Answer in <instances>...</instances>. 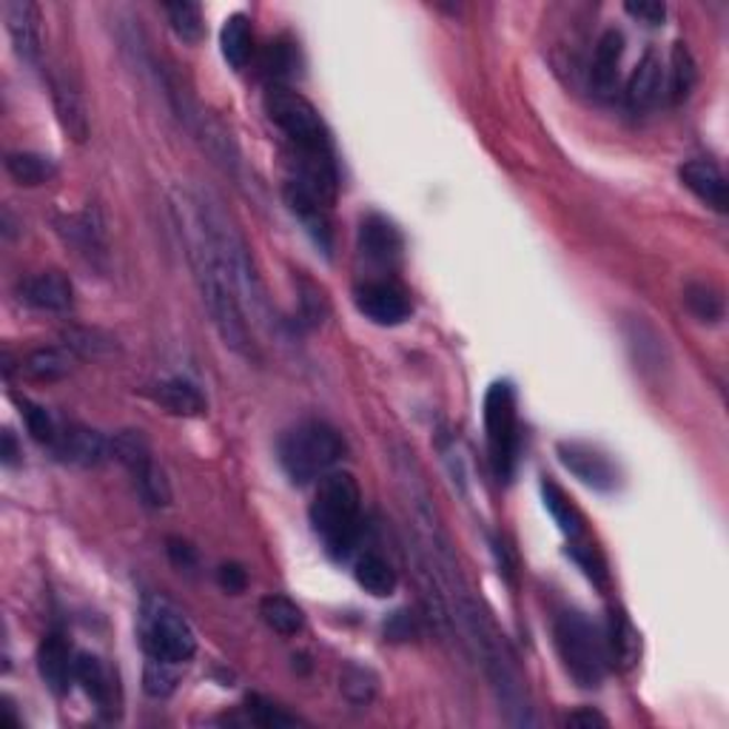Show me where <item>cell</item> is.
<instances>
[{
  "label": "cell",
  "instance_id": "cell-1",
  "mask_svg": "<svg viewBox=\"0 0 729 729\" xmlns=\"http://www.w3.org/2000/svg\"><path fill=\"white\" fill-rule=\"evenodd\" d=\"M171 212H174V219H178L180 237L185 243V257L191 262L194 282L200 288V300H203L205 311L212 317L214 331L219 334L225 349H232L243 360L257 362L259 351L251 334V322H248L246 311L239 305L237 291H234L232 280H228V271H225L223 259H219L212 234L205 232L203 219H200L194 194L191 191H174Z\"/></svg>",
  "mask_w": 729,
  "mask_h": 729
},
{
  "label": "cell",
  "instance_id": "cell-2",
  "mask_svg": "<svg viewBox=\"0 0 729 729\" xmlns=\"http://www.w3.org/2000/svg\"><path fill=\"white\" fill-rule=\"evenodd\" d=\"M194 203H197L205 232L212 234L214 246H217L219 259H223L228 280H232L234 291H237V300L239 305H243V311H246L248 322H254V325L259 328H271V302H268L266 286H262V277H259L257 271V262H254L246 237L239 234L237 223L232 219V214L225 212L223 203H219L214 194H208V191H205V194H194Z\"/></svg>",
  "mask_w": 729,
  "mask_h": 729
},
{
  "label": "cell",
  "instance_id": "cell-3",
  "mask_svg": "<svg viewBox=\"0 0 729 729\" xmlns=\"http://www.w3.org/2000/svg\"><path fill=\"white\" fill-rule=\"evenodd\" d=\"M311 527L334 559H349L362 533V491L349 471L325 473L311 502Z\"/></svg>",
  "mask_w": 729,
  "mask_h": 729
},
{
  "label": "cell",
  "instance_id": "cell-4",
  "mask_svg": "<svg viewBox=\"0 0 729 729\" xmlns=\"http://www.w3.org/2000/svg\"><path fill=\"white\" fill-rule=\"evenodd\" d=\"M266 111L277 129L286 135L293 149V163H322L336 160L334 143L322 124L314 103L302 97L300 92L288 89L282 83H274L266 92Z\"/></svg>",
  "mask_w": 729,
  "mask_h": 729
},
{
  "label": "cell",
  "instance_id": "cell-5",
  "mask_svg": "<svg viewBox=\"0 0 729 729\" xmlns=\"http://www.w3.org/2000/svg\"><path fill=\"white\" fill-rule=\"evenodd\" d=\"M556 650L565 664L567 675L579 684L581 689H596L604 682L610 669V653H607V635L596 621L585 613L567 610L556 619Z\"/></svg>",
  "mask_w": 729,
  "mask_h": 729
},
{
  "label": "cell",
  "instance_id": "cell-6",
  "mask_svg": "<svg viewBox=\"0 0 729 729\" xmlns=\"http://www.w3.org/2000/svg\"><path fill=\"white\" fill-rule=\"evenodd\" d=\"M345 457V439L334 425L308 419L291 428L280 442L282 471L293 484H308L331 473L340 459Z\"/></svg>",
  "mask_w": 729,
  "mask_h": 729
},
{
  "label": "cell",
  "instance_id": "cell-7",
  "mask_svg": "<svg viewBox=\"0 0 729 729\" xmlns=\"http://www.w3.org/2000/svg\"><path fill=\"white\" fill-rule=\"evenodd\" d=\"M140 635H143V650L149 658L165 664H185L197 653V635L180 610L163 599H151L143 607V621H140Z\"/></svg>",
  "mask_w": 729,
  "mask_h": 729
},
{
  "label": "cell",
  "instance_id": "cell-8",
  "mask_svg": "<svg viewBox=\"0 0 729 729\" xmlns=\"http://www.w3.org/2000/svg\"><path fill=\"white\" fill-rule=\"evenodd\" d=\"M484 433L498 482H511L518 462V416L511 382H496L484 394Z\"/></svg>",
  "mask_w": 729,
  "mask_h": 729
},
{
  "label": "cell",
  "instance_id": "cell-9",
  "mask_svg": "<svg viewBox=\"0 0 729 729\" xmlns=\"http://www.w3.org/2000/svg\"><path fill=\"white\" fill-rule=\"evenodd\" d=\"M111 457L124 464L137 484V493L146 505L165 507L171 502V487L163 468L154 462V450L143 430H120L111 439Z\"/></svg>",
  "mask_w": 729,
  "mask_h": 729
},
{
  "label": "cell",
  "instance_id": "cell-10",
  "mask_svg": "<svg viewBox=\"0 0 729 729\" xmlns=\"http://www.w3.org/2000/svg\"><path fill=\"white\" fill-rule=\"evenodd\" d=\"M354 302L356 308H360V314L374 322V325H403V322L410 320V314H414L408 291L394 280L365 282V286H360L354 291Z\"/></svg>",
  "mask_w": 729,
  "mask_h": 729
},
{
  "label": "cell",
  "instance_id": "cell-11",
  "mask_svg": "<svg viewBox=\"0 0 729 729\" xmlns=\"http://www.w3.org/2000/svg\"><path fill=\"white\" fill-rule=\"evenodd\" d=\"M57 232L63 234L68 246L75 248L89 266L106 268L109 259V234H106V219H103L97 205H86L81 214L57 219Z\"/></svg>",
  "mask_w": 729,
  "mask_h": 729
},
{
  "label": "cell",
  "instance_id": "cell-12",
  "mask_svg": "<svg viewBox=\"0 0 729 729\" xmlns=\"http://www.w3.org/2000/svg\"><path fill=\"white\" fill-rule=\"evenodd\" d=\"M282 197H286L288 212L300 219L308 237L317 243V248H322L325 254L334 251V223H331V214H328L331 205L322 203L320 197H314L311 191L302 189V185L293 183V180L286 183Z\"/></svg>",
  "mask_w": 729,
  "mask_h": 729
},
{
  "label": "cell",
  "instance_id": "cell-13",
  "mask_svg": "<svg viewBox=\"0 0 729 729\" xmlns=\"http://www.w3.org/2000/svg\"><path fill=\"white\" fill-rule=\"evenodd\" d=\"M3 21L12 37L18 57L26 63H37L43 55V18L41 7L32 0H7L3 3Z\"/></svg>",
  "mask_w": 729,
  "mask_h": 729
},
{
  "label": "cell",
  "instance_id": "cell-14",
  "mask_svg": "<svg viewBox=\"0 0 729 729\" xmlns=\"http://www.w3.org/2000/svg\"><path fill=\"white\" fill-rule=\"evenodd\" d=\"M18 297L34 311H49V314H66L75 305V288L61 271L32 274L18 282Z\"/></svg>",
  "mask_w": 729,
  "mask_h": 729
},
{
  "label": "cell",
  "instance_id": "cell-15",
  "mask_svg": "<svg viewBox=\"0 0 729 729\" xmlns=\"http://www.w3.org/2000/svg\"><path fill=\"white\" fill-rule=\"evenodd\" d=\"M559 459L567 471L579 479V482H585L587 487H596V491H613L615 484H619V471H615V464L610 462L604 453L590 448V444H579V442L559 444Z\"/></svg>",
  "mask_w": 729,
  "mask_h": 729
},
{
  "label": "cell",
  "instance_id": "cell-16",
  "mask_svg": "<svg viewBox=\"0 0 729 729\" xmlns=\"http://www.w3.org/2000/svg\"><path fill=\"white\" fill-rule=\"evenodd\" d=\"M52 450L66 464L97 468L111 457V439H106L92 428H83V425H68V428H61Z\"/></svg>",
  "mask_w": 729,
  "mask_h": 729
},
{
  "label": "cell",
  "instance_id": "cell-17",
  "mask_svg": "<svg viewBox=\"0 0 729 729\" xmlns=\"http://www.w3.org/2000/svg\"><path fill=\"white\" fill-rule=\"evenodd\" d=\"M52 100H55V111L63 131L75 143H86V137L92 131L89 106H86V97H83L81 86L72 81V75L61 72V75L52 77Z\"/></svg>",
  "mask_w": 729,
  "mask_h": 729
},
{
  "label": "cell",
  "instance_id": "cell-18",
  "mask_svg": "<svg viewBox=\"0 0 729 729\" xmlns=\"http://www.w3.org/2000/svg\"><path fill=\"white\" fill-rule=\"evenodd\" d=\"M621 57H624V34L619 29H607L596 43V55L590 63V86L596 95L610 97L619 89Z\"/></svg>",
  "mask_w": 729,
  "mask_h": 729
},
{
  "label": "cell",
  "instance_id": "cell-19",
  "mask_svg": "<svg viewBox=\"0 0 729 729\" xmlns=\"http://www.w3.org/2000/svg\"><path fill=\"white\" fill-rule=\"evenodd\" d=\"M75 662L77 655L72 653L68 641L63 635H49L46 641L37 650V669H41V678L46 682V687L63 696L72 682H75Z\"/></svg>",
  "mask_w": 729,
  "mask_h": 729
},
{
  "label": "cell",
  "instance_id": "cell-20",
  "mask_svg": "<svg viewBox=\"0 0 729 729\" xmlns=\"http://www.w3.org/2000/svg\"><path fill=\"white\" fill-rule=\"evenodd\" d=\"M678 178L696 194L701 203H707L712 212H727V178L716 163L709 160H689L678 169Z\"/></svg>",
  "mask_w": 729,
  "mask_h": 729
},
{
  "label": "cell",
  "instance_id": "cell-21",
  "mask_svg": "<svg viewBox=\"0 0 729 729\" xmlns=\"http://www.w3.org/2000/svg\"><path fill=\"white\" fill-rule=\"evenodd\" d=\"M360 248L374 262L390 266V262L403 257V234L390 219L371 214L360 225Z\"/></svg>",
  "mask_w": 729,
  "mask_h": 729
},
{
  "label": "cell",
  "instance_id": "cell-22",
  "mask_svg": "<svg viewBox=\"0 0 729 729\" xmlns=\"http://www.w3.org/2000/svg\"><path fill=\"white\" fill-rule=\"evenodd\" d=\"M662 95H664V68L658 55L650 49L647 55L639 61V66L633 68L624 97H628V106L633 111H647L653 109L655 103L662 100Z\"/></svg>",
  "mask_w": 729,
  "mask_h": 729
},
{
  "label": "cell",
  "instance_id": "cell-23",
  "mask_svg": "<svg viewBox=\"0 0 729 729\" xmlns=\"http://www.w3.org/2000/svg\"><path fill=\"white\" fill-rule=\"evenodd\" d=\"M151 399L171 416H203L208 410L205 396L200 394L197 385H191L185 379H163L151 388Z\"/></svg>",
  "mask_w": 729,
  "mask_h": 729
},
{
  "label": "cell",
  "instance_id": "cell-24",
  "mask_svg": "<svg viewBox=\"0 0 729 729\" xmlns=\"http://www.w3.org/2000/svg\"><path fill=\"white\" fill-rule=\"evenodd\" d=\"M75 682L81 684L83 693L92 698L100 709H109L115 701V682L106 664L89 653H77L75 662Z\"/></svg>",
  "mask_w": 729,
  "mask_h": 729
},
{
  "label": "cell",
  "instance_id": "cell-25",
  "mask_svg": "<svg viewBox=\"0 0 729 729\" xmlns=\"http://www.w3.org/2000/svg\"><path fill=\"white\" fill-rule=\"evenodd\" d=\"M7 174L23 189H37L57 178V163L37 151H12L7 154Z\"/></svg>",
  "mask_w": 729,
  "mask_h": 729
},
{
  "label": "cell",
  "instance_id": "cell-26",
  "mask_svg": "<svg viewBox=\"0 0 729 729\" xmlns=\"http://www.w3.org/2000/svg\"><path fill=\"white\" fill-rule=\"evenodd\" d=\"M607 653H610V664H619L621 669H630L641 655V639L639 630L630 624L624 613L610 615V630H607Z\"/></svg>",
  "mask_w": 729,
  "mask_h": 729
},
{
  "label": "cell",
  "instance_id": "cell-27",
  "mask_svg": "<svg viewBox=\"0 0 729 729\" xmlns=\"http://www.w3.org/2000/svg\"><path fill=\"white\" fill-rule=\"evenodd\" d=\"M354 579L365 593L376 596V599H388L396 590V570L379 553H365L356 559Z\"/></svg>",
  "mask_w": 729,
  "mask_h": 729
},
{
  "label": "cell",
  "instance_id": "cell-28",
  "mask_svg": "<svg viewBox=\"0 0 729 729\" xmlns=\"http://www.w3.org/2000/svg\"><path fill=\"white\" fill-rule=\"evenodd\" d=\"M219 46H223V57L232 63L234 68H246L254 46L251 21H248L246 14L237 12L225 21L223 32H219Z\"/></svg>",
  "mask_w": 729,
  "mask_h": 729
},
{
  "label": "cell",
  "instance_id": "cell-29",
  "mask_svg": "<svg viewBox=\"0 0 729 729\" xmlns=\"http://www.w3.org/2000/svg\"><path fill=\"white\" fill-rule=\"evenodd\" d=\"M542 496H545L547 513H550L553 522L559 525V530L565 533V536H570V539L585 536V518H581V513L576 511V505L567 498V493L561 491L559 484L545 479V482H542Z\"/></svg>",
  "mask_w": 729,
  "mask_h": 729
},
{
  "label": "cell",
  "instance_id": "cell-30",
  "mask_svg": "<svg viewBox=\"0 0 729 729\" xmlns=\"http://www.w3.org/2000/svg\"><path fill=\"white\" fill-rule=\"evenodd\" d=\"M259 615H262V621L274 633L280 635H297L305 628V615L288 596H266V599L259 601Z\"/></svg>",
  "mask_w": 729,
  "mask_h": 729
},
{
  "label": "cell",
  "instance_id": "cell-31",
  "mask_svg": "<svg viewBox=\"0 0 729 729\" xmlns=\"http://www.w3.org/2000/svg\"><path fill=\"white\" fill-rule=\"evenodd\" d=\"M698 83V66L687 43H675L673 57H669V100L682 103L693 95Z\"/></svg>",
  "mask_w": 729,
  "mask_h": 729
},
{
  "label": "cell",
  "instance_id": "cell-32",
  "mask_svg": "<svg viewBox=\"0 0 729 729\" xmlns=\"http://www.w3.org/2000/svg\"><path fill=\"white\" fill-rule=\"evenodd\" d=\"M340 689L342 696L349 698L354 707H368L376 698V689H379V678L371 667H362V664H345L340 673Z\"/></svg>",
  "mask_w": 729,
  "mask_h": 729
},
{
  "label": "cell",
  "instance_id": "cell-33",
  "mask_svg": "<svg viewBox=\"0 0 729 729\" xmlns=\"http://www.w3.org/2000/svg\"><path fill=\"white\" fill-rule=\"evenodd\" d=\"M23 371H26L29 379L34 382H57L63 376H68L72 371V360H68L66 351L61 349H41L32 351L23 362Z\"/></svg>",
  "mask_w": 729,
  "mask_h": 729
},
{
  "label": "cell",
  "instance_id": "cell-34",
  "mask_svg": "<svg viewBox=\"0 0 729 729\" xmlns=\"http://www.w3.org/2000/svg\"><path fill=\"white\" fill-rule=\"evenodd\" d=\"M684 302H687L689 314L696 317L698 322L723 320V297L709 282H689L687 291H684Z\"/></svg>",
  "mask_w": 729,
  "mask_h": 729
},
{
  "label": "cell",
  "instance_id": "cell-35",
  "mask_svg": "<svg viewBox=\"0 0 729 729\" xmlns=\"http://www.w3.org/2000/svg\"><path fill=\"white\" fill-rule=\"evenodd\" d=\"M165 14H169V23L174 29L183 43H197L203 37V12H200L197 3L191 0H174V3H165Z\"/></svg>",
  "mask_w": 729,
  "mask_h": 729
},
{
  "label": "cell",
  "instance_id": "cell-36",
  "mask_svg": "<svg viewBox=\"0 0 729 729\" xmlns=\"http://www.w3.org/2000/svg\"><path fill=\"white\" fill-rule=\"evenodd\" d=\"M630 349L635 351V362H641V368H655V371L662 368L664 340L641 320L633 322V331H630Z\"/></svg>",
  "mask_w": 729,
  "mask_h": 729
},
{
  "label": "cell",
  "instance_id": "cell-37",
  "mask_svg": "<svg viewBox=\"0 0 729 729\" xmlns=\"http://www.w3.org/2000/svg\"><path fill=\"white\" fill-rule=\"evenodd\" d=\"M66 349L75 351L81 356H97V354H109L115 351V340L106 336L103 331H89V328H72L66 331Z\"/></svg>",
  "mask_w": 729,
  "mask_h": 729
},
{
  "label": "cell",
  "instance_id": "cell-38",
  "mask_svg": "<svg viewBox=\"0 0 729 729\" xmlns=\"http://www.w3.org/2000/svg\"><path fill=\"white\" fill-rule=\"evenodd\" d=\"M21 408H23V419H26V428H29V433H32L34 442L49 444V448H52L57 439V433H61V428H57V422L52 419V414H49L43 405H34V403H29V399H23Z\"/></svg>",
  "mask_w": 729,
  "mask_h": 729
},
{
  "label": "cell",
  "instance_id": "cell-39",
  "mask_svg": "<svg viewBox=\"0 0 729 729\" xmlns=\"http://www.w3.org/2000/svg\"><path fill=\"white\" fill-rule=\"evenodd\" d=\"M178 669H180L178 664H165V662H154V658H149V664H146V675H143L146 693L154 698L171 696L180 682Z\"/></svg>",
  "mask_w": 729,
  "mask_h": 729
},
{
  "label": "cell",
  "instance_id": "cell-40",
  "mask_svg": "<svg viewBox=\"0 0 729 729\" xmlns=\"http://www.w3.org/2000/svg\"><path fill=\"white\" fill-rule=\"evenodd\" d=\"M246 709H248V718H251V723H257V727L277 729V727H293V723H300V718L288 716V712H282L280 707H274L271 701H266V698H259V696L248 698Z\"/></svg>",
  "mask_w": 729,
  "mask_h": 729
},
{
  "label": "cell",
  "instance_id": "cell-41",
  "mask_svg": "<svg viewBox=\"0 0 729 729\" xmlns=\"http://www.w3.org/2000/svg\"><path fill=\"white\" fill-rule=\"evenodd\" d=\"M293 66H297V55H293V46L286 41L271 43L266 55V72L274 81H282V77L293 75Z\"/></svg>",
  "mask_w": 729,
  "mask_h": 729
},
{
  "label": "cell",
  "instance_id": "cell-42",
  "mask_svg": "<svg viewBox=\"0 0 729 729\" xmlns=\"http://www.w3.org/2000/svg\"><path fill=\"white\" fill-rule=\"evenodd\" d=\"M572 559H576V565L585 570V576L590 581H596V585H604L607 579V570H604V561H601V556L596 553V547L590 545H572Z\"/></svg>",
  "mask_w": 729,
  "mask_h": 729
},
{
  "label": "cell",
  "instance_id": "cell-43",
  "mask_svg": "<svg viewBox=\"0 0 729 729\" xmlns=\"http://www.w3.org/2000/svg\"><path fill=\"white\" fill-rule=\"evenodd\" d=\"M302 314H305V320L311 322V325H317V322H322V317L328 314V302L325 297H322L320 288L314 286V282H302Z\"/></svg>",
  "mask_w": 729,
  "mask_h": 729
},
{
  "label": "cell",
  "instance_id": "cell-44",
  "mask_svg": "<svg viewBox=\"0 0 729 729\" xmlns=\"http://www.w3.org/2000/svg\"><path fill=\"white\" fill-rule=\"evenodd\" d=\"M628 14H633L635 21L647 23V26H662L664 18H667V7H664L662 0H630L628 7Z\"/></svg>",
  "mask_w": 729,
  "mask_h": 729
},
{
  "label": "cell",
  "instance_id": "cell-45",
  "mask_svg": "<svg viewBox=\"0 0 729 729\" xmlns=\"http://www.w3.org/2000/svg\"><path fill=\"white\" fill-rule=\"evenodd\" d=\"M217 581H219V587H223V590H228V593L237 596V593H243V590H246L248 576L239 565H223L217 570Z\"/></svg>",
  "mask_w": 729,
  "mask_h": 729
},
{
  "label": "cell",
  "instance_id": "cell-46",
  "mask_svg": "<svg viewBox=\"0 0 729 729\" xmlns=\"http://www.w3.org/2000/svg\"><path fill=\"white\" fill-rule=\"evenodd\" d=\"M169 556L174 559V565L183 567V570H191V567L197 565L194 547L185 545V542H180V539H169Z\"/></svg>",
  "mask_w": 729,
  "mask_h": 729
},
{
  "label": "cell",
  "instance_id": "cell-47",
  "mask_svg": "<svg viewBox=\"0 0 729 729\" xmlns=\"http://www.w3.org/2000/svg\"><path fill=\"white\" fill-rule=\"evenodd\" d=\"M567 727H607V718L599 716L596 709H581L567 716Z\"/></svg>",
  "mask_w": 729,
  "mask_h": 729
},
{
  "label": "cell",
  "instance_id": "cell-48",
  "mask_svg": "<svg viewBox=\"0 0 729 729\" xmlns=\"http://www.w3.org/2000/svg\"><path fill=\"white\" fill-rule=\"evenodd\" d=\"M0 457H3V464H9V468L18 462V457H21V450H18V442H14L12 430L3 433V442H0Z\"/></svg>",
  "mask_w": 729,
  "mask_h": 729
}]
</instances>
